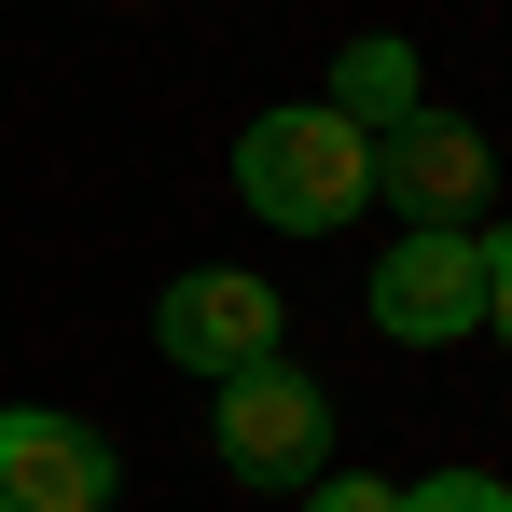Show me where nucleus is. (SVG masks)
<instances>
[{
	"instance_id": "10",
	"label": "nucleus",
	"mask_w": 512,
	"mask_h": 512,
	"mask_svg": "<svg viewBox=\"0 0 512 512\" xmlns=\"http://www.w3.org/2000/svg\"><path fill=\"white\" fill-rule=\"evenodd\" d=\"M485 333H512V236H485Z\"/></svg>"
},
{
	"instance_id": "5",
	"label": "nucleus",
	"mask_w": 512,
	"mask_h": 512,
	"mask_svg": "<svg viewBox=\"0 0 512 512\" xmlns=\"http://www.w3.org/2000/svg\"><path fill=\"white\" fill-rule=\"evenodd\" d=\"M153 346L180 374H250V360H277V291L236 277V263H208V277H180L153 305Z\"/></svg>"
},
{
	"instance_id": "2",
	"label": "nucleus",
	"mask_w": 512,
	"mask_h": 512,
	"mask_svg": "<svg viewBox=\"0 0 512 512\" xmlns=\"http://www.w3.org/2000/svg\"><path fill=\"white\" fill-rule=\"evenodd\" d=\"M319 457H333L319 374H291V360L222 374V471H236V485H319Z\"/></svg>"
},
{
	"instance_id": "8",
	"label": "nucleus",
	"mask_w": 512,
	"mask_h": 512,
	"mask_svg": "<svg viewBox=\"0 0 512 512\" xmlns=\"http://www.w3.org/2000/svg\"><path fill=\"white\" fill-rule=\"evenodd\" d=\"M402 512H512L499 471H429V485H402Z\"/></svg>"
},
{
	"instance_id": "4",
	"label": "nucleus",
	"mask_w": 512,
	"mask_h": 512,
	"mask_svg": "<svg viewBox=\"0 0 512 512\" xmlns=\"http://www.w3.org/2000/svg\"><path fill=\"white\" fill-rule=\"evenodd\" d=\"M374 333H402V346L485 333V236H402L374 263Z\"/></svg>"
},
{
	"instance_id": "1",
	"label": "nucleus",
	"mask_w": 512,
	"mask_h": 512,
	"mask_svg": "<svg viewBox=\"0 0 512 512\" xmlns=\"http://www.w3.org/2000/svg\"><path fill=\"white\" fill-rule=\"evenodd\" d=\"M236 194H250L263 222H291V236H333L346 208L374 194V139L346 125V111H263L250 139H236Z\"/></svg>"
},
{
	"instance_id": "9",
	"label": "nucleus",
	"mask_w": 512,
	"mask_h": 512,
	"mask_svg": "<svg viewBox=\"0 0 512 512\" xmlns=\"http://www.w3.org/2000/svg\"><path fill=\"white\" fill-rule=\"evenodd\" d=\"M305 512H402V485H305Z\"/></svg>"
},
{
	"instance_id": "6",
	"label": "nucleus",
	"mask_w": 512,
	"mask_h": 512,
	"mask_svg": "<svg viewBox=\"0 0 512 512\" xmlns=\"http://www.w3.org/2000/svg\"><path fill=\"white\" fill-rule=\"evenodd\" d=\"M0 512H111V443L84 416L0 402Z\"/></svg>"
},
{
	"instance_id": "3",
	"label": "nucleus",
	"mask_w": 512,
	"mask_h": 512,
	"mask_svg": "<svg viewBox=\"0 0 512 512\" xmlns=\"http://www.w3.org/2000/svg\"><path fill=\"white\" fill-rule=\"evenodd\" d=\"M485 125H457V111H402L388 139H374V194H402V236H457L471 222V194H485Z\"/></svg>"
},
{
	"instance_id": "7",
	"label": "nucleus",
	"mask_w": 512,
	"mask_h": 512,
	"mask_svg": "<svg viewBox=\"0 0 512 512\" xmlns=\"http://www.w3.org/2000/svg\"><path fill=\"white\" fill-rule=\"evenodd\" d=\"M319 111H346L360 139H388L402 111H429V97H416V42H346V56H333V97H319Z\"/></svg>"
}]
</instances>
